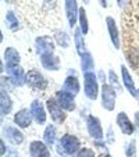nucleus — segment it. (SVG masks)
Returning a JSON list of instances; mask_svg holds the SVG:
<instances>
[{
    "label": "nucleus",
    "mask_w": 139,
    "mask_h": 157,
    "mask_svg": "<svg viewBox=\"0 0 139 157\" xmlns=\"http://www.w3.org/2000/svg\"><path fill=\"white\" fill-rule=\"evenodd\" d=\"M81 150V142L74 135H64L57 142V153L61 157H71L77 156Z\"/></svg>",
    "instance_id": "f257e3e1"
},
{
    "label": "nucleus",
    "mask_w": 139,
    "mask_h": 157,
    "mask_svg": "<svg viewBox=\"0 0 139 157\" xmlns=\"http://www.w3.org/2000/svg\"><path fill=\"white\" fill-rule=\"evenodd\" d=\"M83 90L89 100H96L99 96V83L95 72H83Z\"/></svg>",
    "instance_id": "f03ea898"
},
{
    "label": "nucleus",
    "mask_w": 139,
    "mask_h": 157,
    "mask_svg": "<svg viewBox=\"0 0 139 157\" xmlns=\"http://www.w3.org/2000/svg\"><path fill=\"white\" fill-rule=\"evenodd\" d=\"M100 96H102V106L107 111H113L115 107V100H117V93L110 86V83H103L100 88Z\"/></svg>",
    "instance_id": "7ed1b4c3"
},
{
    "label": "nucleus",
    "mask_w": 139,
    "mask_h": 157,
    "mask_svg": "<svg viewBox=\"0 0 139 157\" xmlns=\"http://www.w3.org/2000/svg\"><path fill=\"white\" fill-rule=\"evenodd\" d=\"M46 107H48L49 113H50V118L53 120L56 124H63L67 118V114L64 113L63 107L60 106V103L57 101L56 98H50L46 101Z\"/></svg>",
    "instance_id": "20e7f679"
},
{
    "label": "nucleus",
    "mask_w": 139,
    "mask_h": 157,
    "mask_svg": "<svg viewBox=\"0 0 139 157\" xmlns=\"http://www.w3.org/2000/svg\"><path fill=\"white\" fill-rule=\"evenodd\" d=\"M86 128H88V132L91 135V138L95 142H100L103 140V128H102L100 120L95 116H89L86 120Z\"/></svg>",
    "instance_id": "39448f33"
},
{
    "label": "nucleus",
    "mask_w": 139,
    "mask_h": 157,
    "mask_svg": "<svg viewBox=\"0 0 139 157\" xmlns=\"http://www.w3.org/2000/svg\"><path fill=\"white\" fill-rule=\"evenodd\" d=\"M27 83L33 89H39V90H44L48 88V81L44 79V77L38 71V70H31L27 74Z\"/></svg>",
    "instance_id": "423d86ee"
},
{
    "label": "nucleus",
    "mask_w": 139,
    "mask_h": 157,
    "mask_svg": "<svg viewBox=\"0 0 139 157\" xmlns=\"http://www.w3.org/2000/svg\"><path fill=\"white\" fill-rule=\"evenodd\" d=\"M7 72H9V78L14 86H22L24 83H27V74L20 65L7 67Z\"/></svg>",
    "instance_id": "0eeeda50"
},
{
    "label": "nucleus",
    "mask_w": 139,
    "mask_h": 157,
    "mask_svg": "<svg viewBox=\"0 0 139 157\" xmlns=\"http://www.w3.org/2000/svg\"><path fill=\"white\" fill-rule=\"evenodd\" d=\"M3 133H4V136H6V139L9 140L11 145H15V146L21 145V143L24 142V139H25L24 133L21 132L17 127H11V125L4 127L3 128Z\"/></svg>",
    "instance_id": "6e6552de"
},
{
    "label": "nucleus",
    "mask_w": 139,
    "mask_h": 157,
    "mask_svg": "<svg viewBox=\"0 0 139 157\" xmlns=\"http://www.w3.org/2000/svg\"><path fill=\"white\" fill-rule=\"evenodd\" d=\"M29 111L32 116L33 121L39 125H43L46 122V110H44L43 104L39 100H33L29 106Z\"/></svg>",
    "instance_id": "1a4fd4ad"
},
{
    "label": "nucleus",
    "mask_w": 139,
    "mask_h": 157,
    "mask_svg": "<svg viewBox=\"0 0 139 157\" xmlns=\"http://www.w3.org/2000/svg\"><path fill=\"white\" fill-rule=\"evenodd\" d=\"M115 121H117V125H118L120 131H121L124 135H128V136H129V135H133V132H135V124H132L129 117H128L124 111L117 114Z\"/></svg>",
    "instance_id": "9d476101"
},
{
    "label": "nucleus",
    "mask_w": 139,
    "mask_h": 157,
    "mask_svg": "<svg viewBox=\"0 0 139 157\" xmlns=\"http://www.w3.org/2000/svg\"><path fill=\"white\" fill-rule=\"evenodd\" d=\"M31 157H52L50 149L42 140H32L29 145Z\"/></svg>",
    "instance_id": "9b49d317"
},
{
    "label": "nucleus",
    "mask_w": 139,
    "mask_h": 157,
    "mask_svg": "<svg viewBox=\"0 0 139 157\" xmlns=\"http://www.w3.org/2000/svg\"><path fill=\"white\" fill-rule=\"evenodd\" d=\"M54 98L57 99V101H59L60 106L63 107V110H65V111H74L75 110L74 96H72L71 93L65 92V90H59Z\"/></svg>",
    "instance_id": "f8f14e48"
},
{
    "label": "nucleus",
    "mask_w": 139,
    "mask_h": 157,
    "mask_svg": "<svg viewBox=\"0 0 139 157\" xmlns=\"http://www.w3.org/2000/svg\"><path fill=\"white\" fill-rule=\"evenodd\" d=\"M65 14H67L70 28H74L77 24V17L79 15V9L75 0H65Z\"/></svg>",
    "instance_id": "ddd939ff"
},
{
    "label": "nucleus",
    "mask_w": 139,
    "mask_h": 157,
    "mask_svg": "<svg viewBox=\"0 0 139 157\" xmlns=\"http://www.w3.org/2000/svg\"><path fill=\"white\" fill-rule=\"evenodd\" d=\"M32 116H31V111L28 109H22L20 110L18 113L14 114V122L17 124L18 128H22V129H25V128H28L31 125V122H32Z\"/></svg>",
    "instance_id": "4468645a"
},
{
    "label": "nucleus",
    "mask_w": 139,
    "mask_h": 157,
    "mask_svg": "<svg viewBox=\"0 0 139 157\" xmlns=\"http://www.w3.org/2000/svg\"><path fill=\"white\" fill-rule=\"evenodd\" d=\"M35 42H36V49L41 53V56L54 52V43L49 36H39V38H36Z\"/></svg>",
    "instance_id": "2eb2a0df"
},
{
    "label": "nucleus",
    "mask_w": 139,
    "mask_h": 157,
    "mask_svg": "<svg viewBox=\"0 0 139 157\" xmlns=\"http://www.w3.org/2000/svg\"><path fill=\"white\" fill-rule=\"evenodd\" d=\"M106 25L107 29H109L110 33V39H111L113 44H114L115 49H120V35H118V28H117V24L113 17H107L106 18Z\"/></svg>",
    "instance_id": "dca6fc26"
},
{
    "label": "nucleus",
    "mask_w": 139,
    "mask_h": 157,
    "mask_svg": "<svg viewBox=\"0 0 139 157\" xmlns=\"http://www.w3.org/2000/svg\"><path fill=\"white\" fill-rule=\"evenodd\" d=\"M41 61L46 70H52V71H57L60 67V60L53 53H46L41 56Z\"/></svg>",
    "instance_id": "f3484780"
},
{
    "label": "nucleus",
    "mask_w": 139,
    "mask_h": 157,
    "mask_svg": "<svg viewBox=\"0 0 139 157\" xmlns=\"http://www.w3.org/2000/svg\"><path fill=\"white\" fill-rule=\"evenodd\" d=\"M121 75H122V83H124V86L128 89V92H129L133 98H136V95H138V89L135 88L133 79H132V77H131L129 71H128V68L125 67V65H121Z\"/></svg>",
    "instance_id": "a211bd4d"
},
{
    "label": "nucleus",
    "mask_w": 139,
    "mask_h": 157,
    "mask_svg": "<svg viewBox=\"0 0 139 157\" xmlns=\"http://www.w3.org/2000/svg\"><path fill=\"white\" fill-rule=\"evenodd\" d=\"M79 81H78L77 77H67V79H65L64 85H63V89L61 90H65V92L71 93L72 96L78 95V92H79Z\"/></svg>",
    "instance_id": "6ab92c4d"
},
{
    "label": "nucleus",
    "mask_w": 139,
    "mask_h": 157,
    "mask_svg": "<svg viewBox=\"0 0 139 157\" xmlns=\"http://www.w3.org/2000/svg\"><path fill=\"white\" fill-rule=\"evenodd\" d=\"M4 60L7 63V67L20 65V53L14 48H7L4 50Z\"/></svg>",
    "instance_id": "aec40b11"
},
{
    "label": "nucleus",
    "mask_w": 139,
    "mask_h": 157,
    "mask_svg": "<svg viewBox=\"0 0 139 157\" xmlns=\"http://www.w3.org/2000/svg\"><path fill=\"white\" fill-rule=\"evenodd\" d=\"M0 109H2V114H9L10 111H11V109H13V101H11V99H10V96H9V93L4 90V89H2V93H0Z\"/></svg>",
    "instance_id": "412c9836"
},
{
    "label": "nucleus",
    "mask_w": 139,
    "mask_h": 157,
    "mask_svg": "<svg viewBox=\"0 0 139 157\" xmlns=\"http://www.w3.org/2000/svg\"><path fill=\"white\" fill-rule=\"evenodd\" d=\"M74 42H75V48H77V52L79 56H82L85 53V40H83V33L81 32V29L74 31Z\"/></svg>",
    "instance_id": "4be33fe9"
},
{
    "label": "nucleus",
    "mask_w": 139,
    "mask_h": 157,
    "mask_svg": "<svg viewBox=\"0 0 139 157\" xmlns=\"http://www.w3.org/2000/svg\"><path fill=\"white\" fill-rule=\"evenodd\" d=\"M43 142L46 143L48 146H53L54 142H56V128L53 125H48L46 129H44L43 133Z\"/></svg>",
    "instance_id": "5701e85b"
},
{
    "label": "nucleus",
    "mask_w": 139,
    "mask_h": 157,
    "mask_svg": "<svg viewBox=\"0 0 139 157\" xmlns=\"http://www.w3.org/2000/svg\"><path fill=\"white\" fill-rule=\"evenodd\" d=\"M81 65H82V71L88 72L91 71L93 67H95V61H93V57L89 52H85V53L81 56Z\"/></svg>",
    "instance_id": "b1692460"
},
{
    "label": "nucleus",
    "mask_w": 139,
    "mask_h": 157,
    "mask_svg": "<svg viewBox=\"0 0 139 157\" xmlns=\"http://www.w3.org/2000/svg\"><path fill=\"white\" fill-rule=\"evenodd\" d=\"M78 21H79V29L83 35H86L89 31V24H88V17H86V11L83 7L79 9V15H78Z\"/></svg>",
    "instance_id": "393cba45"
},
{
    "label": "nucleus",
    "mask_w": 139,
    "mask_h": 157,
    "mask_svg": "<svg viewBox=\"0 0 139 157\" xmlns=\"http://www.w3.org/2000/svg\"><path fill=\"white\" fill-rule=\"evenodd\" d=\"M54 38H56V42L61 48H68V46H70V36H68L64 31H59V32L54 35Z\"/></svg>",
    "instance_id": "a878e982"
},
{
    "label": "nucleus",
    "mask_w": 139,
    "mask_h": 157,
    "mask_svg": "<svg viewBox=\"0 0 139 157\" xmlns=\"http://www.w3.org/2000/svg\"><path fill=\"white\" fill-rule=\"evenodd\" d=\"M6 22L7 25H9V28L11 31H17L18 28H20V25H18V21H17V17L14 15V13L13 11H9L6 15Z\"/></svg>",
    "instance_id": "bb28decb"
},
{
    "label": "nucleus",
    "mask_w": 139,
    "mask_h": 157,
    "mask_svg": "<svg viewBox=\"0 0 139 157\" xmlns=\"http://www.w3.org/2000/svg\"><path fill=\"white\" fill-rule=\"evenodd\" d=\"M109 82H110V86L114 89L115 92H121L122 88H121V85H120L118 79H117V75H115V72L113 71V70L109 71Z\"/></svg>",
    "instance_id": "cd10ccee"
},
{
    "label": "nucleus",
    "mask_w": 139,
    "mask_h": 157,
    "mask_svg": "<svg viewBox=\"0 0 139 157\" xmlns=\"http://www.w3.org/2000/svg\"><path fill=\"white\" fill-rule=\"evenodd\" d=\"M125 157H138L136 153V142L135 140H131L129 143L125 145Z\"/></svg>",
    "instance_id": "c85d7f7f"
},
{
    "label": "nucleus",
    "mask_w": 139,
    "mask_h": 157,
    "mask_svg": "<svg viewBox=\"0 0 139 157\" xmlns=\"http://www.w3.org/2000/svg\"><path fill=\"white\" fill-rule=\"evenodd\" d=\"M77 157H96V154H95V150L91 147H81Z\"/></svg>",
    "instance_id": "c756f323"
},
{
    "label": "nucleus",
    "mask_w": 139,
    "mask_h": 157,
    "mask_svg": "<svg viewBox=\"0 0 139 157\" xmlns=\"http://www.w3.org/2000/svg\"><path fill=\"white\" fill-rule=\"evenodd\" d=\"M0 146H2V150H0V154H2V156H6V153H7V150H9V149H7V146H6V143H4V139H2L0 140Z\"/></svg>",
    "instance_id": "7c9ffc66"
},
{
    "label": "nucleus",
    "mask_w": 139,
    "mask_h": 157,
    "mask_svg": "<svg viewBox=\"0 0 139 157\" xmlns=\"http://www.w3.org/2000/svg\"><path fill=\"white\" fill-rule=\"evenodd\" d=\"M6 157H18V151L15 149H9L6 153Z\"/></svg>",
    "instance_id": "2f4dec72"
},
{
    "label": "nucleus",
    "mask_w": 139,
    "mask_h": 157,
    "mask_svg": "<svg viewBox=\"0 0 139 157\" xmlns=\"http://www.w3.org/2000/svg\"><path fill=\"white\" fill-rule=\"evenodd\" d=\"M133 120H135V125L139 128V111H138V113H135V116H133Z\"/></svg>",
    "instance_id": "473e14b6"
},
{
    "label": "nucleus",
    "mask_w": 139,
    "mask_h": 157,
    "mask_svg": "<svg viewBox=\"0 0 139 157\" xmlns=\"http://www.w3.org/2000/svg\"><path fill=\"white\" fill-rule=\"evenodd\" d=\"M98 157H111V154L110 153H102V154H99Z\"/></svg>",
    "instance_id": "72a5a7b5"
},
{
    "label": "nucleus",
    "mask_w": 139,
    "mask_h": 157,
    "mask_svg": "<svg viewBox=\"0 0 139 157\" xmlns=\"http://www.w3.org/2000/svg\"><path fill=\"white\" fill-rule=\"evenodd\" d=\"M136 99H138V103H139V89H138V95H136Z\"/></svg>",
    "instance_id": "f704fd0d"
},
{
    "label": "nucleus",
    "mask_w": 139,
    "mask_h": 157,
    "mask_svg": "<svg viewBox=\"0 0 139 157\" xmlns=\"http://www.w3.org/2000/svg\"><path fill=\"white\" fill-rule=\"evenodd\" d=\"M83 3H89V0H83Z\"/></svg>",
    "instance_id": "c9c22d12"
}]
</instances>
